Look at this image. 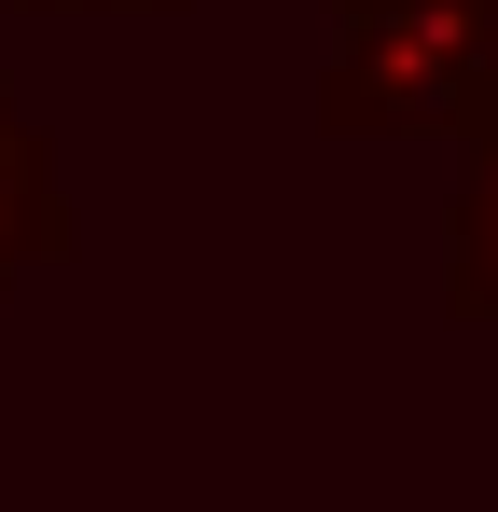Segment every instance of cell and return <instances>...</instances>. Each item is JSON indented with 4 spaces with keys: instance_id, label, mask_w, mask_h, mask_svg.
I'll use <instances>...</instances> for the list:
<instances>
[{
    "instance_id": "cell-5",
    "label": "cell",
    "mask_w": 498,
    "mask_h": 512,
    "mask_svg": "<svg viewBox=\"0 0 498 512\" xmlns=\"http://www.w3.org/2000/svg\"><path fill=\"white\" fill-rule=\"evenodd\" d=\"M485 125H498V111H485Z\"/></svg>"
},
{
    "instance_id": "cell-6",
    "label": "cell",
    "mask_w": 498,
    "mask_h": 512,
    "mask_svg": "<svg viewBox=\"0 0 498 512\" xmlns=\"http://www.w3.org/2000/svg\"><path fill=\"white\" fill-rule=\"evenodd\" d=\"M485 14H498V0H485Z\"/></svg>"
},
{
    "instance_id": "cell-4",
    "label": "cell",
    "mask_w": 498,
    "mask_h": 512,
    "mask_svg": "<svg viewBox=\"0 0 498 512\" xmlns=\"http://www.w3.org/2000/svg\"><path fill=\"white\" fill-rule=\"evenodd\" d=\"M42 14H139V0H42Z\"/></svg>"
},
{
    "instance_id": "cell-3",
    "label": "cell",
    "mask_w": 498,
    "mask_h": 512,
    "mask_svg": "<svg viewBox=\"0 0 498 512\" xmlns=\"http://www.w3.org/2000/svg\"><path fill=\"white\" fill-rule=\"evenodd\" d=\"M457 153H471V180H457V222H443V319L498 333V125H471Z\"/></svg>"
},
{
    "instance_id": "cell-1",
    "label": "cell",
    "mask_w": 498,
    "mask_h": 512,
    "mask_svg": "<svg viewBox=\"0 0 498 512\" xmlns=\"http://www.w3.org/2000/svg\"><path fill=\"white\" fill-rule=\"evenodd\" d=\"M498 111V14L485 0H332V139H471Z\"/></svg>"
},
{
    "instance_id": "cell-2",
    "label": "cell",
    "mask_w": 498,
    "mask_h": 512,
    "mask_svg": "<svg viewBox=\"0 0 498 512\" xmlns=\"http://www.w3.org/2000/svg\"><path fill=\"white\" fill-rule=\"evenodd\" d=\"M28 263H70V180H56V139L0 97V291Z\"/></svg>"
}]
</instances>
